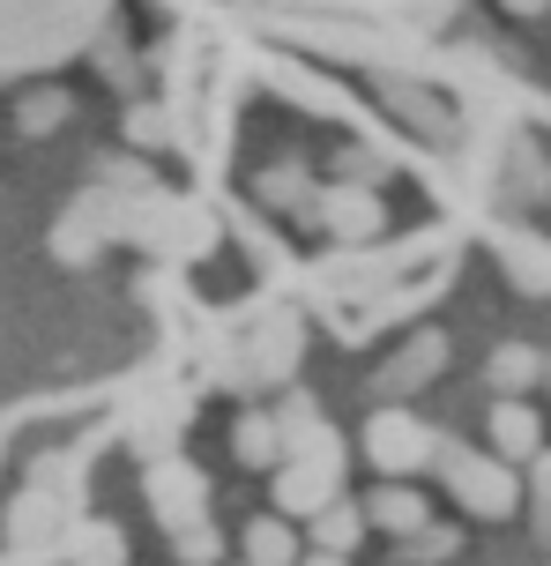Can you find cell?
I'll list each match as a JSON object with an SVG mask.
<instances>
[{"instance_id": "obj_15", "label": "cell", "mask_w": 551, "mask_h": 566, "mask_svg": "<svg viewBox=\"0 0 551 566\" xmlns=\"http://www.w3.org/2000/svg\"><path fill=\"white\" fill-rule=\"evenodd\" d=\"M254 201H262V209H276V217H314L320 179L306 171V157H276V165L254 179Z\"/></svg>"}, {"instance_id": "obj_26", "label": "cell", "mask_w": 551, "mask_h": 566, "mask_svg": "<svg viewBox=\"0 0 551 566\" xmlns=\"http://www.w3.org/2000/svg\"><path fill=\"white\" fill-rule=\"evenodd\" d=\"M395 171V149H380V142H343L336 149V179H350V187H380Z\"/></svg>"}, {"instance_id": "obj_10", "label": "cell", "mask_w": 551, "mask_h": 566, "mask_svg": "<svg viewBox=\"0 0 551 566\" xmlns=\"http://www.w3.org/2000/svg\"><path fill=\"white\" fill-rule=\"evenodd\" d=\"M75 500H60V492H45V484H30L23 500L8 507V544L15 552H38V559H60V537H67V522H75Z\"/></svg>"}, {"instance_id": "obj_30", "label": "cell", "mask_w": 551, "mask_h": 566, "mask_svg": "<svg viewBox=\"0 0 551 566\" xmlns=\"http://www.w3.org/2000/svg\"><path fill=\"white\" fill-rule=\"evenodd\" d=\"M172 559H179V566H216V559H224L216 522H187V530H172Z\"/></svg>"}, {"instance_id": "obj_14", "label": "cell", "mask_w": 551, "mask_h": 566, "mask_svg": "<svg viewBox=\"0 0 551 566\" xmlns=\"http://www.w3.org/2000/svg\"><path fill=\"white\" fill-rule=\"evenodd\" d=\"M551 195V165H544V149L537 142H507V157H499V209H529V201H544Z\"/></svg>"}, {"instance_id": "obj_37", "label": "cell", "mask_w": 551, "mask_h": 566, "mask_svg": "<svg viewBox=\"0 0 551 566\" xmlns=\"http://www.w3.org/2000/svg\"><path fill=\"white\" fill-rule=\"evenodd\" d=\"M544 388H551V373H544Z\"/></svg>"}, {"instance_id": "obj_11", "label": "cell", "mask_w": 551, "mask_h": 566, "mask_svg": "<svg viewBox=\"0 0 551 566\" xmlns=\"http://www.w3.org/2000/svg\"><path fill=\"white\" fill-rule=\"evenodd\" d=\"M380 97H388V113L403 119L410 135H425V142H455V135H463V127H455V113H447V105H439L417 75H380Z\"/></svg>"}, {"instance_id": "obj_18", "label": "cell", "mask_w": 551, "mask_h": 566, "mask_svg": "<svg viewBox=\"0 0 551 566\" xmlns=\"http://www.w3.org/2000/svg\"><path fill=\"white\" fill-rule=\"evenodd\" d=\"M232 454H239V470H284L290 448H284V424H276V410H239Z\"/></svg>"}, {"instance_id": "obj_4", "label": "cell", "mask_w": 551, "mask_h": 566, "mask_svg": "<svg viewBox=\"0 0 551 566\" xmlns=\"http://www.w3.org/2000/svg\"><path fill=\"white\" fill-rule=\"evenodd\" d=\"M239 358L254 373V388H290L306 358V313L298 306H254L239 321Z\"/></svg>"}, {"instance_id": "obj_34", "label": "cell", "mask_w": 551, "mask_h": 566, "mask_svg": "<svg viewBox=\"0 0 551 566\" xmlns=\"http://www.w3.org/2000/svg\"><path fill=\"white\" fill-rule=\"evenodd\" d=\"M395 8H403L417 30H433V23H447V15H455V0H395Z\"/></svg>"}, {"instance_id": "obj_5", "label": "cell", "mask_w": 551, "mask_h": 566, "mask_svg": "<svg viewBox=\"0 0 551 566\" xmlns=\"http://www.w3.org/2000/svg\"><path fill=\"white\" fill-rule=\"evenodd\" d=\"M439 454V432L417 410H403V402H380L373 418H365V462H373L380 478H425Z\"/></svg>"}, {"instance_id": "obj_32", "label": "cell", "mask_w": 551, "mask_h": 566, "mask_svg": "<svg viewBox=\"0 0 551 566\" xmlns=\"http://www.w3.org/2000/svg\"><path fill=\"white\" fill-rule=\"evenodd\" d=\"M97 67H105V83H113V90H135V83H142V67H135V53L119 45L113 30H97Z\"/></svg>"}, {"instance_id": "obj_16", "label": "cell", "mask_w": 551, "mask_h": 566, "mask_svg": "<svg viewBox=\"0 0 551 566\" xmlns=\"http://www.w3.org/2000/svg\"><path fill=\"white\" fill-rule=\"evenodd\" d=\"M60 559L67 566H127V530L97 522V514H75L67 537H60Z\"/></svg>"}, {"instance_id": "obj_3", "label": "cell", "mask_w": 551, "mask_h": 566, "mask_svg": "<svg viewBox=\"0 0 551 566\" xmlns=\"http://www.w3.org/2000/svg\"><path fill=\"white\" fill-rule=\"evenodd\" d=\"M343 470H350L343 432H336V424H320V432L290 454L284 470H268V507L290 514V522H314L328 500H343Z\"/></svg>"}, {"instance_id": "obj_29", "label": "cell", "mask_w": 551, "mask_h": 566, "mask_svg": "<svg viewBox=\"0 0 551 566\" xmlns=\"http://www.w3.org/2000/svg\"><path fill=\"white\" fill-rule=\"evenodd\" d=\"M172 135H179V113H165V105H127V142L135 149H165Z\"/></svg>"}, {"instance_id": "obj_8", "label": "cell", "mask_w": 551, "mask_h": 566, "mask_svg": "<svg viewBox=\"0 0 551 566\" xmlns=\"http://www.w3.org/2000/svg\"><path fill=\"white\" fill-rule=\"evenodd\" d=\"M314 217H320V231H328L336 247H380V231H388L380 187H350V179H336V187H320Z\"/></svg>"}, {"instance_id": "obj_21", "label": "cell", "mask_w": 551, "mask_h": 566, "mask_svg": "<svg viewBox=\"0 0 551 566\" xmlns=\"http://www.w3.org/2000/svg\"><path fill=\"white\" fill-rule=\"evenodd\" d=\"M365 522L388 530V537H417V530L433 522V507H425V492H410V478H388L373 500H365Z\"/></svg>"}, {"instance_id": "obj_9", "label": "cell", "mask_w": 551, "mask_h": 566, "mask_svg": "<svg viewBox=\"0 0 551 566\" xmlns=\"http://www.w3.org/2000/svg\"><path fill=\"white\" fill-rule=\"evenodd\" d=\"M447 373V328H410V343L373 373V396L380 402H410L417 388H433Z\"/></svg>"}, {"instance_id": "obj_6", "label": "cell", "mask_w": 551, "mask_h": 566, "mask_svg": "<svg viewBox=\"0 0 551 566\" xmlns=\"http://www.w3.org/2000/svg\"><path fill=\"white\" fill-rule=\"evenodd\" d=\"M119 201H127L119 187H83V195L60 209V224H53V261L89 269V261L119 239Z\"/></svg>"}, {"instance_id": "obj_12", "label": "cell", "mask_w": 551, "mask_h": 566, "mask_svg": "<svg viewBox=\"0 0 551 566\" xmlns=\"http://www.w3.org/2000/svg\"><path fill=\"white\" fill-rule=\"evenodd\" d=\"M485 448L507 454V462H537L544 454V418L522 396H492V410H485Z\"/></svg>"}, {"instance_id": "obj_31", "label": "cell", "mask_w": 551, "mask_h": 566, "mask_svg": "<svg viewBox=\"0 0 551 566\" xmlns=\"http://www.w3.org/2000/svg\"><path fill=\"white\" fill-rule=\"evenodd\" d=\"M529 522H537V544H551V448L529 462Z\"/></svg>"}, {"instance_id": "obj_2", "label": "cell", "mask_w": 551, "mask_h": 566, "mask_svg": "<svg viewBox=\"0 0 551 566\" xmlns=\"http://www.w3.org/2000/svg\"><path fill=\"white\" fill-rule=\"evenodd\" d=\"M433 254V239H410V247H336L328 261H314V276H306V291L314 298H328V306H365V298H380V291H395V283L410 276V261Z\"/></svg>"}, {"instance_id": "obj_20", "label": "cell", "mask_w": 551, "mask_h": 566, "mask_svg": "<svg viewBox=\"0 0 551 566\" xmlns=\"http://www.w3.org/2000/svg\"><path fill=\"white\" fill-rule=\"evenodd\" d=\"M544 373H551V358L537 343H499L485 358V388L492 396H529V388H544Z\"/></svg>"}, {"instance_id": "obj_24", "label": "cell", "mask_w": 551, "mask_h": 566, "mask_svg": "<svg viewBox=\"0 0 551 566\" xmlns=\"http://www.w3.org/2000/svg\"><path fill=\"white\" fill-rule=\"evenodd\" d=\"M365 530H373V522H365V507H350V500H328V507L306 522L314 552H343V559L358 552V544H365Z\"/></svg>"}, {"instance_id": "obj_35", "label": "cell", "mask_w": 551, "mask_h": 566, "mask_svg": "<svg viewBox=\"0 0 551 566\" xmlns=\"http://www.w3.org/2000/svg\"><path fill=\"white\" fill-rule=\"evenodd\" d=\"M298 566H343V552H306Z\"/></svg>"}, {"instance_id": "obj_22", "label": "cell", "mask_w": 551, "mask_h": 566, "mask_svg": "<svg viewBox=\"0 0 551 566\" xmlns=\"http://www.w3.org/2000/svg\"><path fill=\"white\" fill-rule=\"evenodd\" d=\"M209 247H216V217L202 201H172V224L157 239V261H202Z\"/></svg>"}, {"instance_id": "obj_19", "label": "cell", "mask_w": 551, "mask_h": 566, "mask_svg": "<svg viewBox=\"0 0 551 566\" xmlns=\"http://www.w3.org/2000/svg\"><path fill=\"white\" fill-rule=\"evenodd\" d=\"M499 261H507V283L515 291L551 298V239H537V231H499Z\"/></svg>"}, {"instance_id": "obj_36", "label": "cell", "mask_w": 551, "mask_h": 566, "mask_svg": "<svg viewBox=\"0 0 551 566\" xmlns=\"http://www.w3.org/2000/svg\"><path fill=\"white\" fill-rule=\"evenodd\" d=\"M507 8H522V15H537V8H551V0H507Z\"/></svg>"}, {"instance_id": "obj_7", "label": "cell", "mask_w": 551, "mask_h": 566, "mask_svg": "<svg viewBox=\"0 0 551 566\" xmlns=\"http://www.w3.org/2000/svg\"><path fill=\"white\" fill-rule=\"evenodd\" d=\"M142 500L149 514L165 522V530H187V522H209V478H202V462H187V454H149V470H142Z\"/></svg>"}, {"instance_id": "obj_28", "label": "cell", "mask_w": 551, "mask_h": 566, "mask_svg": "<svg viewBox=\"0 0 551 566\" xmlns=\"http://www.w3.org/2000/svg\"><path fill=\"white\" fill-rule=\"evenodd\" d=\"M276 424H284V448L298 454V448H306V440H314V432H320L328 418H320V402L306 396V388H284V402H276Z\"/></svg>"}, {"instance_id": "obj_13", "label": "cell", "mask_w": 551, "mask_h": 566, "mask_svg": "<svg viewBox=\"0 0 551 566\" xmlns=\"http://www.w3.org/2000/svg\"><path fill=\"white\" fill-rule=\"evenodd\" d=\"M194 424V388H165V396H149L142 410H135V448L142 454H172V440Z\"/></svg>"}, {"instance_id": "obj_33", "label": "cell", "mask_w": 551, "mask_h": 566, "mask_svg": "<svg viewBox=\"0 0 551 566\" xmlns=\"http://www.w3.org/2000/svg\"><path fill=\"white\" fill-rule=\"evenodd\" d=\"M97 187H119V195H135V187H149V171L135 165V157H105V165H97Z\"/></svg>"}, {"instance_id": "obj_1", "label": "cell", "mask_w": 551, "mask_h": 566, "mask_svg": "<svg viewBox=\"0 0 551 566\" xmlns=\"http://www.w3.org/2000/svg\"><path fill=\"white\" fill-rule=\"evenodd\" d=\"M433 470H439V484L455 492V507L477 514V522H507V514L529 500L507 454H492V448H463V440H447V432H439Z\"/></svg>"}, {"instance_id": "obj_17", "label": "cell", "mask_w": 551, "mask_h": 566, "mask_svg": "<svg viewBox=\"0 0 551 566\" xmlns=\"http://www.w3.org/2000/svg\"><path fill=\"white\" fill-rule=\"evenodd\" d=\"M262 75H268L276 90H284L290 105H306V113H320V119H343V113H350V105H343V90L328 83L320 67H298V60H268Z\"/></svg>"}, {"instance_id": "obj_25", "label": "cell", "mask_w": 551, "mask_h": 566, "mask_svg": "<svg viewBox=\"0 0 551 566\" xmlns=\"http://www.w3.org/2000/svg\"><path fill=\"white\" fill-rule=\"evenodd\" d=\"M67 119H75V90H60V83H38L15 97V127L23 135H60Z\"/></svg>"}, {"instance_id": "obj_27", "label": "cell", "mask_w": 551, "mask_h": 566, "mask_svg": "<svg viewBox=\"0 0 551 566\" xmlns=\"http://www.w3.org/2000/svg\"><path fill=\"white\" fill-rule=\"evenodd\" d=\"M455 552H463V537L447 522H425L417 537H395V566H439V559H455Z\"/></svg>"}, {"instance_id": "obj_23", "label": "cell", "mask_w": 551, "mask_h": 566, "mask_svg": "<svg viewBox=\"0 0 551 566\" xmlns=\"http://www.w3.org/2000/svg\"><path fill=\"white\" fill-rule=\"evenodd\" d=\"M298 537H290V514H262L239 530V566H298Z\"/></svg>"}]
</instances>
